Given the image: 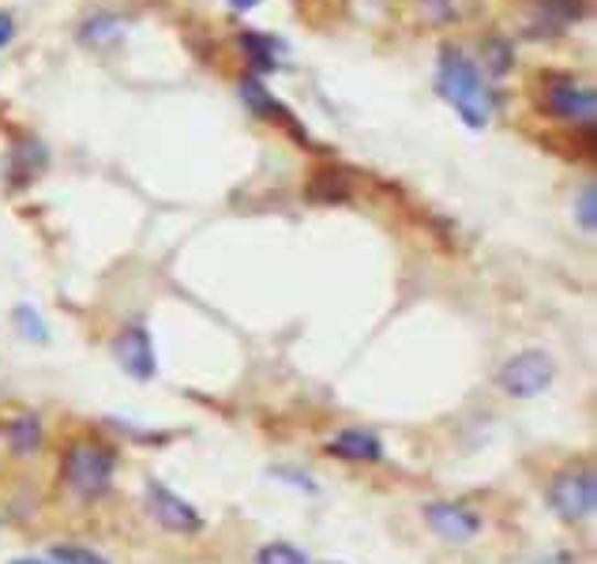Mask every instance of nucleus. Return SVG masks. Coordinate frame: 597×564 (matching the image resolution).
Segmentation results:
<instances>
[{
	"instance_id": "nucleus-2",
	"label": "nucleus",
	"mask_w": 597,
	"mask_h": 564,
	"mask_svg": "<svg viewBox=\"0 0 597 564\" xmlns=\"http://www.w3.org/2000/svg\"><path fill=\"white\" fill-rule=\"evenodd\" d=\"M117 475V452L109 448L106 441H95V436H79V441L68 444L61 459V478L64 486L72 489L83 500L102 497L109 486H113Z\"/></svg>"
},
{
	"instance_id": "nucleus-13",
	"label": "nucleus",
	"mask_w": 597,
	"mask_h": 564,
	"mask_svg": "<svg viewBox=\"0 0 597 564\" xmlns=\"http://www.w3.org/2000/svg\"><path fill=\"white\" fill-rule=\"evenodd\" d=\"M8 448L15 456H34L42 448V422L34 411H20L8 422Z\"/></svg>"
},
{
	"instance_id": "nucleus-6",
	"label": "nucleus",
	"mask_w": 597,
	"mask_h": 564,
	"mask_svg": "<svg viewBox=\"0 0 597 564\" xmlns=\"http://www.w3.org/2000/svg\"><path fill=\"white\" fill-rule=\"evenodd\" d=\"M146 512H151L154 520L173 534H199L204 531V516H199L185 497H177L173 489L159 486V481L146 486Z\"/></svg>"
},
{
	"instance_id": "nucleus-1",
	"label": "nucleus",
	"mask_w": 597,
	"mask_h": 564,
	"mask_svg": "<svg viewBox=\"0 0 597 564\" xmlns=\"http://www.w3.org/2000/svg\"><path fill=\"white\" fill-rule=\"evenodd\" d=\"M436 95L444 102L455 106V113L463 117L470 129H485L496 113V90L492 84H485L481 68L466 57L463 50L447 45L439 53V65H436Z\"/></svg>"
},
{
	"instance_id": "nucleus-15",
	"label": "nucleus",
	"mask_w": 597,
	"mask_h": 564,
	"mask_svg": "<svg viewBox=\"0 0 597 564\" xmlns=\"http://www.w3.org/2000/svg\"><path fill=\"white\" fill-rule=\"evenodd\" d=\"M541 15L553 23V31H564L567 23H575L583 15V0H541Z\"/></svg>"
},
{
	"instance_id": "nucleus-8",
	"label": "nucleus",
	"mask_w": 597,
	"mask_h": 564,
	"mask_svg": "<svg viewBox=\"0 0 597 564\" xmlns=\"http://www.w3.org/2000/svg\"><path fill=\"white\" fill-rule=\"evenodd\" d=\"M241 98H245V106L252 109L256 117H263V121H279L290 135H297L301 148H316V143H312V135L297 124V117L290 113V106H286V102H279V98H274L271 90L263 87L256 76L241 79Z\"/></svg>"
},
{
	"instance_id": "nucleus-19",
	"label": "nucleus",
	"mask_w": 597,
	"mask_h": 564,
	"mask_svg": "<svg viewBox=\"0 0 597 564\" xmlns=\"http://www.w3.org/2000/svg\"><path fill=\"white\" fill-rule=\"evenodd\" d=\"M15 324H20V335H23V339H31V343H45V339H50V332H45L42 316L34 313L31 305H20V308H15Z\"/></svg>"
},
{
	"instance_id": "nucleus-7",
	"label": "nucleus",
	"mask_w": 597,
	"mask_h": 564,
	"mask_svg": "<svg viewBox=\"0 0 597 564\" xmlns=\"http://www.w3.org/2000/svg\"><path fill=\"white\" fill-rule=\"evenodd\" d=\"M425 520L439 539L455 545L474 542L477 531H481V516L470 512L466 505H455V500H433V505H425Z\"/></svg>"
},
{
	"instance_id": "nucleus-12",
	"label": "nucleus",
	"mask_w": 597,
	"mask_h": 564,
	"mask_svg": "<svg viewBox=\"0 0 597 564\" xmlns=\"http://www.w3.org/2000/svg\"><path fill=\"white\" fill-rule=\"evenodd\" d=\"M305 196L312 204H346L354 196V181L346 170H335V166H324V170H312L308 185H305Z\"/></svg>"
},
{
	"instance_id": "nucleus-21",
	"label": "nucleus",
	"mask_w": 597,
	"mask_h": 564,
	"mask_svg": "<svg viewBox=\"0 0 597 564\" xmlns=\"http://www.w3.org/2000/svg\"><path fill=\"white\" fill-rule=\"evenodd\" d=\"M121 26H117V20L113 15H95V20H87V26L79 31V39L83 42H98L102 34H117Z\"/></svg>"
},
{
	"instance_id": "nucleus-23",
	"label": "nucleus",
	"mask_w": 597,
	"mask_h": 564,
	"mask_svg": "<svg viewBox=\"0 0 597 564\" xmlns=\"http://www.w3.org/2000/svg\"><path fill=\"white\" fill-rule=\"evenodd\" d=\"M538 564H575L572 553H556V557H549V561H538Z\"/></svg>"
},
{
	"instance_id": "nucleus-26",
	"label": "nucleus",
	"mask_w": 597,
	"mask_h": 564,
	"mask_svg": "<svg viewBox=\"0 0 597 564\" xmlns=\"http://www.w3.org/2000/svg\"><path fill=\"white\" fill-rule=\"evenodd\" d=\"M324 564H343V561H324Z\"/></svg>"
},
{
	"instance_id": "nucleus-14",
	"label": "nucleus",
	"mask_w": 597,
	"mask_h": 564,
	"mask_svg": "<svg viewBox=\"0 0 597 564\" xmlns=\"http://www.w3.org/2000/svg\"><path fill=\"white\" fill-rule=\"evenodd\" d=\"M241 50H245V57L252 61V68L256 72H274V65H279V57H274V50H282L279 42L271 39V34H256V31H245L241 39Z\"/></svg>"
},
{
	"instance_id": "nucleus-25",
	"label": "nucleus",
	"mask_w": 597,
	"mask_h": 564,
	"mask_svg": "<svg viewBox=\"0 0 597 564\" xmlns=\"http://www.w3.org/2000/svg\"><path fill=\"white\" fill-rule=\"evenodd\" d=\"M12 564H57V561H34V557H20V561H12Z\"/></svg>"
},
{
	"instance_id": "nucleus-24",
	"label": "nucleus",
	"mask_w": 597,
	"mask_h": 564,
	"mask_svg": "<svg viewBox=\"0 0 597 564\" xmlns=\"http://www.w3.org/2000/svg\"><path fill=\"white\" fill-rule=\"evenodd\" d=\"M229 4H234L237 12H252V8L260 4V0H229Z\"/></svg>"
},
{
	"instance_id": "nucleus-11",
	"label": "nucleus",
	"mask_w": 597,
	"mask_h": 564,
	"mask_svg": "<svg viewBox=\"0 0 597 564\" xmlns=\"http://www.w3.org/2000/svg\"><path fill=\"white\" fill-rule=\"evenodd\" d=\"M327 456L350 459V463H376V459H383V444H380V436L369 430H343L338 436H330Z\"/></svg>"
},
{
	"instance_id": "nucleus-16",
	"label": "nucleus",
	"mask_w": 597,
	"mask_h": 564,
	"mask_svg": "<svg viewBox=\"0 0 597 564\" xmlns=\"http://www.w3.org/2000/svg\"><path fill=\"white\" fill-rule=\"evenodd\" d=\"M256 564H312V561L290 542H268L256 550Z\"/></svg>"
},
{
	"instance_id": "nucleus-4",
	"label": "nucleus",
	"mask_w": 597,
	"mask_h": 564,
	"mask_svg": "<svg viewBox=\"0 0 597 564\" xmlns=\"http://www.w3.org/2000/svg\"><path fill=\"white\" fill-rule=\"evenodd\" d=\"M549 508L564 523H583L597 508V478L590 467H567L549 481Z\"/></svg>"
},
{
	"instance_id": "nucleus-9",
	"label": "nucleus",
	"mask_w": 597,
	"mask_h": 564,
	"mask_svg": "<svg viewBox=\"0 0 597 564\" xmlns=\"http://www.w3.org/2000/svg\"><path fill=\"white\" fill-rule=\"evenodd\" d=\"M113 354H117V361H121V369L135 380H151L154 369H159L154 366V343H151V335H146L143 324L124 327L113 343Z\"/></svg>"
},
{
	"instance_id": "nucleus-20",
	"label": "nucleus",
	"mask_w": 597,
	"mask_h": 564,
	"mask_svg": "<svg viewBox=\"0 0 597 564\" xmlns=\"http://www.w3.org/2000/svg\"><path fill=\"white\" fill-rule=\"evenodd\" d=\"M575 215H578V226H583L586 234L597 230V188L594 185H583L578 204H575Z\"/></svg>"
},
{
	"instance_id": "nucleus-17",
	"label": "nucleus",
	"mask_w": 597,
	"mask_h": 564,
	"mask_svg": "<svg viewBox=\"0 0 597 564\" xmlns=\"http://www.w3.org/2000/svg\"><path fill=\"white\" fill-rule=\"evenodd\" d=\"M50 561H57V564H109L102 553L87 550V545H53Z\"/></svg>"
},
{
	"instance_id": "nucleus-22",
	"label": "nucleus",
	"mask_w": 597,
	"mask_h": 564,
	"mask_svg": "<svg viewBox=\"0 0 597 564\" xmlns=\"http://www.w3.org/2000/svg\"><path fill=\"white\" fill-rule=\"evenodd\" d=\"M12 34H15V23H12V15H8V12H0V50H4V45L12 42Z\"/></svg>"
},
{
	"instance_id": "nucleus-10",
	"label": "nucleus",
	"mask_w": 597,
	"mask_h": 564,
	"mask_svg": "<svg viewBox=\"0 0 597 564\" xmlns=\"http://www.w3.org/2000/svg\"><path fill=\"white\" fill-rule=\"evenodd\" d=\"M45 166H50V151H45L42 140H34V135H20V140L12 143L8 174H12V185H15V188L26 185V181H34Z\"/></svg>"
},
{
	"instance_id": "nucleus-5",
	"label": "nucleus",
	"mask_w": 597,
	"mask_h": 564,
	"mask_svg": "<svg viewBox=\"0 0 597 564\" xmlns=\"http://www.w3.org/2000/svg\"><path fill=\"white\" fill-rule=\"evenodd\" d=\"M553 377H556V366L545 350H522L500 369V388L515 399H534L541 391H549Z\"/></svg>"
},
{
	"instance_id": "nucleus-3",
	"label": "nucleus",
	"mask_w": 597,
	"mask_h": 564,
	"mask_svg": "<svg viewBox=\"0 0 597 564\" xmlns=\"http://www.w3.org/2000/svg\"><path fill=\"white\" fill-rule=\"evenodd\" d=\"M538 102L549 117L556 121H572V124H594L597 113V95L586 84H578L572 76H556V72H545L538 79Z\"/></svg>"
},
{
	"instance_id": "nucleus-18",
	"label": "nucleus",
	"mask_w": 597,
	"mask_h": 564,
	"mask_svg": "<svg viewBox=\"0 0 597 564\" xmlns=\"http://www.w3.org/2000/svg\"><path fill=\"white\" fill-rule=\"evenodd\" d=\"M485 61H489L492 76H508L515 57H511V45L503 39H485Z\"/></svg>"
}]
</instances>
